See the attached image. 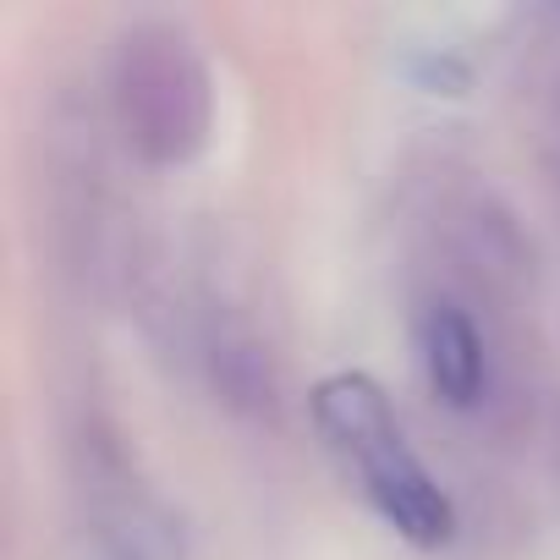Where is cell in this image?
Wrapping results in <instances>:
<instances>
[{"instance_id":"obj_1","label":"cell","mask_w":560,"mask_h":560,"mask_svg":"<svg viewBox=\"0 0 560 560\" xmlns=\"http://www.w3.org/2000/svg\"><path fill=\"white\" fill-rule=\"evenodd\" d=\"M110 105L143 165H187L214 127V78L192 34L171 18H138L116 34Z\"/></svg>"},{"instance_id":"obj_2","label":"cell","mask_w":560,"mask_h":560,"mask_svg":"<svg viewBox=\"0 0 560 560\" xmlns=\"http://www.w3.org/2000/svg\"><path fill=\"white\" fill-rule=\"evenodd\" d=\"M314 423L330 440V451L358 467L369 505L418 549H440L456 533V511L445 500V489L429 478V467L412 456L390 396L380 390V380L347 369L314 385Z\"/></svg>"},{"instance_id":"obj_4","label":"cell","mask_w":560,"mask_h":560,"mask_svg":"<svg viewBox=\"0 0 560 560\" xmlns=\"http://www.w3.org/2000/svg\"><path fill=\"white\" fill-rule=\"evenodd\" d=\"M209 374H214V390L242 407V412H269L275 407V369L264 358V347L236 330V325H220L209 336Z\"/></svg>"},{"instance_id":"obj_3","label":"cell","mask_w":560,"mask_h":560,"mask_svg":"<svg viewBox=\"0 0 560 560\" xmlns=\"http://www.w3.org/2000/svg\"><path fill=\"white\" fill-rule=\"evenodd\" d=\"M418 358L445 407H472L483 396V341L456 303H429L418 314Z\"/></svg>"}]
</instances>
